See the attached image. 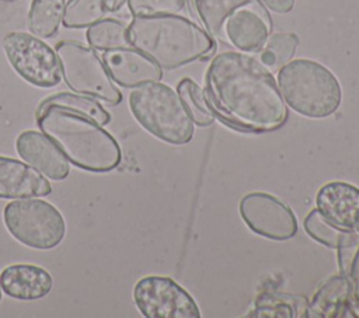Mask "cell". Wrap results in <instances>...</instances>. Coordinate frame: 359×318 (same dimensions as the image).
Returning a JSON list of instances; mask_svg holds the SVG:
<instances>
[{"label":"cell","instance_id":"6da1fadb","mask_svg":"<svg viewBox=\"0 0 359 318\" xmlns=\"http://www.w3.org/2000/svg\"><path fill=\"white\" fill-rule=\"evenodd\" d=\"M203 91L215 115L241 132H272L287 118L272 73L244 52L216 55L208 66Z\"/></svg>","mask_w":359,"mask_h":318},{"label":"cell","instance_id":"7a4b0ae2","mask_svg":"<svg viewBox=\"0 0 359 318\" xmlns=\"http://www.w3.org/2000/svg\"><path fill=\"white\" fill-rule=\"evenodd\" d=\"M39 130L65 154L70 164L90 172H109L122 158L115 137L93 119L49 106L35 113Z\"/></svg>","mask_w":359,"mask_h":318},{"label":"cell","instance_id":"3957f363","mask_svg":"<svg viewBox=\"0 0 359 318\" xmlns=\"http://www.w3.org/2000/svg\"><path fill=\"white\" fill-rule=\"evenodd\" d=\"M130 46L164 70H174L208 56L215 43L194 21L178 14L133 17L128 25Z\"/></svg>","mask_w":359,"mask_h":318},{"label":"cell","instance_id":"277c9868","mask_svg":"<svg viewBox=\"0 0 359 318\" xmlns=\"http://www.w3.org/2000/svg\"><path fill=\"white\" fill-rule=\"evenodd\" d=\"M195 7L210 38L238 52H259L272 32L261 0H195Z\"/></svg>","mask_w":359,"mask_h":318},{"label":"cell","instance_id":"5b68a950","mask_svg":"<svg viewBox=\"0 0 359 318\" xmlns=\"http://www.w3.org/2000/svg\"><path fill=\"white\" fill-rule=\"evenodd\" d=\"M278 84L286 104L306 118H327L338 109L342 99L335 74L310 59H296L282 66Z\"/></svg>","mask_w":359,"mask_h":318},{"label":"cell","instance_id":"8992f818","mask_svg":"<svg viewBox=\"0 0 359 318\" xmlns=\"http://www.w3.org/2000/svg\"><path fill=\"white\" fill-rule=\"evenodd\" d=\"M129 108L139 125L154 137L175 146L188 143L195 132L180 95L160 81L136 87L129 94Z\"/></svg>","mask_w":359,"mask_h":318},{"label":"cell","instance_id":"52a82bcc","mask_svg":"<svg viewBox=\"0 0 359 318\" xmlns=\"http://www.w3.org/2000/svg\"><path fill=\"white\" fill-rule=\"evenodd\" d=\"M3 221L13 238L39 251L56 248L66 234L62 213L43 199L24 198L8 202L3 210Z\"/></svg>","mask_w":359,"mask_h":318},{"label":"cell","instance_id":"ba28073f","mask_svg":"<svg viewBox=\"0 0 359 318\" xmlns=\"http://www.w3.org/2000/svg\"><path fill=\"white\" fill-rule=\"evenodd\" d=\"M55 52L60 62L62 78L72 91L108 105H118L122 101L121 91L115 87L95 49L76 41H60Z\"/></svg>","mask_w":359,"mask_h":318},{"label":"cell","instance_id":"9c48e42d","mask_svg":"<svg viewBox=\"0 0 359 318\" xmlns=\"http://www.w3.org/2000/svg\"><path fill=\"white\" fill-rule=\"evenodd\" d=\"M3 49L14 71L27 83L39 88L60 83L59 57L41 38L27 32H10L3 39Z\"/></svg>","mask_w":359,"mask_h":318},{"label":"cell","instance_id":"30bf717a","mask_svg":"<svg viewBox=\"0 0 359 318\" xmlns=\"http://www.w3.org/2000/svg\"><path fill=\"white\" fill-rule=\"evenodd\" d=\"M133 300L146 318H199L192 296L167 276L142 277L133 289Z\"/></svg>","mask_w":359,"mask_h":318},{"label":"cell","instance_id":"8fae6325","mask_svg":"<svg viewBox=\"0 0 359 318\" xmlns=\"http://www.w3.org/2000/svg\"><path fill=\"white\" fill-rule=\"evenodd\" d=\"M238 209L247 227L261 237L285 241L297 233L294 213L287 205L269 193H248L240 200Z\"/></svg>","mask_w":359,"mask_h":318},{"label":"cell","instance_id":"7c38bea8","mask_svg":"<svg viewBox=\"0 0 359 318\" xmlns=\"http://www.w3.org/2000/svg\"><path fill=\"white\" fill-rule=\"evenodd\" d=\"M101 59L112 81L123 88H136L163 77V69L133 46L104 50Z\"/></svg>","mask_w":359,"mask_h":318},{"label":"cell","instance_id":"4fadbf2b","mask_svg":"<svg viewBox=\"0 0 359 318\" xmlns=\"http://www.w3.org/2000/svg\"><path fill=\"white\" fill-rule=\"evenodd\" d=\"M15 150L28 165L52 181H63L69 172V160L42 132L24 130L15 139Z\"/></svg>","mask_w":359,"mask_h":318},{"label":"cell","instance_id":"5bb4252c","mask_svg":"<svg viewBox=\"0 0 359 318\" xmlns=\"http://www.w3.org/2000/svg\"><path fill=\"white\" fill-rule=\"evenodd\" d=\"M317 209L344 231L359 233V188L346 182H330L316 196Z\"/></svg>","mask_w":359,"mask_h":318},{"label":"cell","instance_id":"9a60e30c","mask_svg":"<svg viewBox=\"0 0 359 318\" xmlns=\"http://www.w3.org/2000/svg\"><path fill=\"white\" fill-rule=\"evenodd\" d=\"M52 192L48 178L31 165L0 155V199L42 198Z\"/></svg>","mask_w":359,"mask_h":318},{"label":"cell","instance_id":"2e32d148","mask_svg":"<svg viewBox=\"0 0 359 318\" xmlns=\"http://www.w3.org/2000/svg\"><path fill=\"white\" fill-rule=\"evenodd\" d=\"M0 286L8 297L32 301L48 296L53 280L50 273L38 265L14 263L0 273Z\"/></svg>","mask_w":359,"mask_h":318},{"label":"cell","instance_id":"e0dca14e","mask_svg":"<svg viewBox=\"0 0 359 318\" xmlns=\"http://www.w3.org/2000/svg\"><path fill=\"white\" fill-rule=\"evenodd\" d=\"M352 290L348 280L341 276L328 279L307 303L306 317L311 318H338L349 311Z\"/></svg>","mask_w":359,"mask_h":318},{"label":"cell","instance_id":"ac0fdd59","mask_svg":"<svg viewBox=\"0 0 359 318\" xmlns=\"http://www.w3.org/2000/svg\"><path fill=\"white\" fill-rule=\"evenodd\" d=\"M49 106H57V108L70 111L73 113L87 116L101 126L109 123V120H111V115L105 111V108L97 99L87 97V95L77 94V92L76 94H73V92L52 94L41 101L35 113H38Z\"/></svg>","mask_w":359,"mask_h":318},{"label":"cell","instance_id":"d6986e66","mask_svg":"<svg viewBox=\"0 0 359 318\" xmlns=\"http://www.w3.org/2000/svg\"><path fill=\"white\" fill-rule=\"evenodd\" d=\"M66 0H32L27 25L32 35L46 39L52 38L62 24Z\"/></svg>","mask_w":359,"mask_h":318},{"label":"cell","instance_id":"ffe728a7","mask_svg":"<svg viewBox=\"0 0 359 318\" xmlns=\"http://www.w3.org/2000/svg\"><path fill=\"white\" fill-rule=\"evenodd\" d=\"M307 301L303 297H296L282 293H265L255 301L252 317H306Z\"/></svg>","mask_w":359,"mask_h":318},{"label":"cell","instance_id":"44dd1931","mask_svg":"<svg viewBox=\"0 0 359 318\" xmlns=\"http://www.w3.org/2000/svg\"><path fill=\"white\" fill-rule=\"evenodd\" d=\"M86 39L93 49L102 52L130 46L128 25L114 18H102L90 25L86 32Z\"/></svg>","mask_w":359,"mask_h":318},{"label":"cell","instance_id":"7402d4cb","mask_svg":"<svg viewBox=\"0 0 359 318\" xmlns=\"http://www.w3.org/2000/svg\"><path fill=\"white\" fill-rule=\"evenodd\" d=\"M177 94L180 95L194 125L209 126L215 122L216 115L205 97V91L192 78H182L177 84Z\"/></svg>","mask_w":359,"mask_h":318},{"label":"cell","instance_id":"603a6c76","mask_svg":"<svg viewBox=\"0 0 359 318\" xmlns=\"http://www.w3.org/2000/svg\"><path fill=\"white\" fill-rule=\"evenodd\" d=\"M108 3L109 0H70L62 24L65 28H88L109 13Z\"/></svg>","mask_w":359,"mask_h":318},{"label":"cell","instance_id":"cb8c5ba5","mask_svg":"<svg viewBox=\"0 0 359 318\" xmlns=\"http://www.w3.org/2000/svg\"><path fill=\"white\" fill-rule=\"evenodd\" d=\"M337 249L341 275L351 286L352 298L359 301V233L345 231Z\"/></svg>","mask_w":359,"mask_h":318},{"label":"cell","instance_id":"d4e9b609","mask_svg":"<svg viewBox=\"0 0 359 318\" xmlns=\"http://www.w3.org/2000/svg\"><path fill=\"white\" fill-rule=\"evenodd\" d=\"M299 38L292 32H278L269 35L265 45L259 50V62L268 70H279L294 55Z\"/></svg>","mask_w":359,"mask_h":318},{"label":"cell","instance_id":"484cf974","mask_svg":"<svg viewBox=\"0 0 359 318\" xmlns=\"http://www.w3.org/2000/svg\"><path fill=\"white\" fill-rule=\"evenodd\" d=\"M304 228L307 234L318 241L320 244L328 248H337L342 235L344 230L338 228L332 223H330L318 209H313L304 219Z\"/></svg>","mask_w":359,"mask_h":318},{"label":"cell","instance_id":"4316f807","mask_svg":"<svg viewBox=\"0 0 359 318\" xmlns=\"http://www.w3.org/2000/svg\"><path fill=\"white\" fill-rule=\"evenodd\" d=\"M133 17L178 14L185 7V0H126Z\"/></svg>","mask_w":359,"mask_h":318},{"label":"cell","instance_id":"83f0119b","mask_svg":"<svg viewBox=\"0 0 359 318\" xmlns=\"http://www.w3.org/2000/svg\"><path fill=\"white\" fill-rule=\"evenodd\" d=\"M261 3L278 14L289 13L294 6V0H261Z\"/></svg>","mask_w":359,"mask_h":318},{"label":"cell","instance_id":"f1b7e54d","mask_svg":"<svg viewBox=\"0 0 359 318\" xmlns=\"http://www.w3.org/2000/svg\"><path fill=\"white\" fill-rule=\"evenodd\" d=\"M126 3V0H109L108 3V7H109V13H114V11H118L123 4Z\"/></svg>","mask_w":359,"mask_h":318},{"label":"cell","instance_id":"f546056e","mask_svg":"<svg viewBox=\"0 0 359 318\" xmlns=\"http://www.w3.org/2000/svg\"><path fill=\"white\" fill-rule=\"evenodd\" d=\"M1 297H3V290H1V286H0V303H1Z\"/></svg>","mask_w":359,"mask_h":318}]
</instances>
